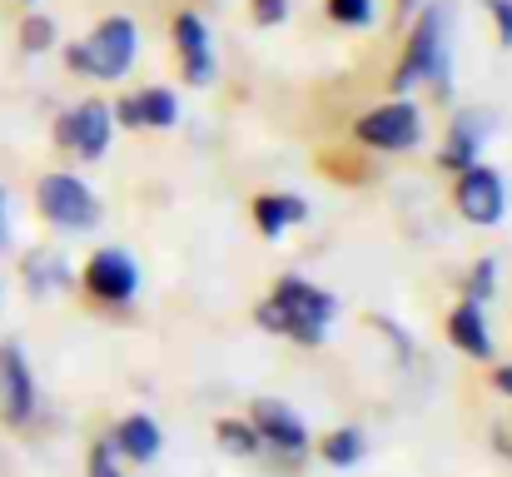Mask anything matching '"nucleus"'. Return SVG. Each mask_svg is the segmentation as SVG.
<instances>
[{"label":"nucleus","mask_w":512,"mask_h":477,"mask_svg":"<svg viewBox=\"0 0 512 477\" xmlns=\"http://www.w3.org/2000/svg\"><path fill=\"white\" fill-rule=\"evenodd\" d=\"M259 328H269V333H284V338H294V343H304V348H319L324 338H329V323L339 318V299L334 294H324V289H314L309 279H279V289L259 304Z\"/></svg>","instance_id":"obj_1"},{"label":"nucleus","mask_w":512,"mask_h":477,"mask_svg":"<svg viewBox=\"0 0 512 477\" xmlns=\"http://www.w3.org/2000/svg\"><path fill=\"white\" fill-rule=\"evenodd\" d=\"M433 85L438 100H448V5H428L408 35V50L393 70V90L408 95L418 85Z\"/></svg>","instance_id":"obj_2"},{"label":"nucleus","mask_w":512,"mask_h":477,"mask_svg":"<svg viewBox=\"0 0 512 477\" xmlns=\"http://www.w3.org/2000/svg\"><path fill=\"white\" fill-rule=\"evenodd\" d=\"M135 20L125 15H110L90 30V40L70 45L65 50V65L80 70V75H95V80H120L130 65H135Z\"/></svg>","instance_id":"obj_3"},{"label":"nucleus","mask_w":512,"mask_h":477,"mask_svg":"<svg viewBox=\"0 0 512 477\" xmlns=\"http://www.w3.org/2000/svg\"><path fill=\"white\" fill-rule=\"evenodd\" d=\"M35 209L55 229H65V234H80V229H95L100 224V199L90 194V184H80L65 169H55V174H45L35 184Z\"/></svg>","instance_id":"obj_4"},{"label":"nucleus","mask_w":512,"mask_h":477,"mask_svg":"<svg viewBox=\"0 0 512 477\" xmlns=\"http://www.w3.org/2000/svg\"><path fill=\"white\" fill-rule=\"evenodd\" d=\"M110 135H115V115H110L105 100H85L80 110H70V115L55 120V145L60 150H75V155L90 159V164L105 159Z\"/></svg>","instance_id":"obj_5"},{"label":"nucleus","mask_w":512,"mask_h":477,"mask_svg":"<svg viewBox=\"0 0 512 477\" xmlns=\"http://www.w3.org/2000/svg\"><path fill=\"white\" fill-rule=\"evenodd\" d=\"M353 135H358L368 150H413V145L423 140V115H418V105L393 100V105L368 110V115L353 125Z\"/></svg>","instance_id":"obj_6"},{"label":"nucleus","mask_w":512,"mask_h":477,"mask_svg":"<svg viewBox=\"0 0 512 477\" xmlns=\"http://www.w3.org/2000/svg\"><path fill=\"white\" fill-rule=\"evenodd\" d=\"M453 204H458V214L468 219V224H498L503 214H508V184H503V174L498 169H483V164H468V169H458V194H453Z\"/></svg>","instance_id":"obj_7"},{"label":"nucleus","mask_w":512,"mask_h":477,"mask_svg":"<svg viewBox=\"0 0 512 477\" xmlns=\"http://www.w3.org/2000/svg\"><path fill=\"white\" fill-rule=\"evenodd\" d=\"M249 423H254V433H259V443H264V448L289 453V458L309 453V428H304V418H299L294 408H284L279 398H254Z\"/></svg>","instance_id":"obj_8"},{"label":"nucleus","mask_w":512,"mask_h":477,"mask_svg":"<svg viewBox=\"0 0 512 477\" xmlns=\"http://www.w3.org/2000/svg\"><path fill=\"white\" fill-rule=\"evenodd\" d=\"M35 413V378L15 343H0V423L25 428Z\"/></svg>","instance_id":"obj_9"},{"label":"nucleus","mask_w":512,"mask_h":477,"mask_svg":"<svg viewBox=\"0 0 512 477\" xmlns=\"http://www.w3.org/2000/svg\"><path fill=\"white\" fill-rule=\"evenodd\" d=\"M85 289H90L95 299H105V304H125V299H135V289H140V269H135L130 254L100 249V254L85 264Z\"/></svg>","instance_id":"obj_10"},{"label":"nucleus","mask_w":512,"mask_h":477,"mask_svg":"<svg viewBox=\"0 0 512 477\" xmlns=\"http://www.w3.org/2000/svg\"><path fill=\"white\" fill-rule=\"evenodd\" d=\"M174 50L184 60V80L189 85H209L214 80V50H209V30L199 15H174Z\"/></svg>","instance_id":"obj_11"},{"label":"nucleus","mask_w":512,"mask_h":477,"mask_svg":"<svg viewBox=\"0 0 512 477\" xmlns=\"http://www.w3.org/2000/svg\"><path fill=\"white\" fill-rule=\"evenodd\" d=\"M488 130H493V115H488V110H468V115H458L453 130H448V145H443L438 164L453 169V174L468 169V164H478V145L488 140Z\"/></svg>","instance_id":"obj_12"},{"label":"nucleus","mask_w":512,"mask_h":477,"mask_svg":"<svg viewBox=\"0 0 512 477\" xmlns=\"http://www.w3.org/2000/svg\"><path fill=\"white\" fill-rule=\"evenodd\" d=\"M110 443H115V453L130 458V463H155L160 448H165V433H160V423H155L150 413H130V418L110 433Z\"/></svg>","instance_id":"obj_13"},{"label":"nucleus","mask_w":512,"mask_h":477,"mask_svg":"<svg viewBox=\"0 0 512 477\" xmlns=\"http://www.w3.org/2000/svg\"><path fill=\"white\" fill-rule=\"evenodd\" d=\"M448 338L468 353V358H493V333H488V318H483V304H458L448 314Z\"/></svg>","instance_id":"obj_14"},{"label":"nucleus","mask_w":512,"mask_h":477,"mask_svg":"<svg viewBox=\"0 0 512 477\" xmlns=\"http://www.w3.org/2000/svg\"><path fill=\"white\" fill-rule=\"evenodd\" d=\"M70 264H65V254L60 249H30L25 254V289L35 294V299H45V294H55V289H70Z\"/></svg>","instance_id":"obj_15"},{"label":"nucleus","mask_w":512,"mask_h":477,"mask_svg":"<svg viewBox=\"0 0 512 477\" xmlns=\"http://www.w3.org/2000/svg\"><path fill=\"white\" fill-rule=\"evenodd\" d=\"M299 219H309V204L304 199H294V194H259L254 199V224L269 234V239H279L289 224H299Z\"/></svg>","instance_id":"obj_16"},{"label":"nucleus","mask_w":512,"mask_h":477,"mask_svg":"<svg viewBox=\"0 0 512 477\" xmlns=\"http://www.w3.org/2000/svg\"><path fill=\"white\" fill-rule=\"evenodd\" d=\"M319 453H324V463H329V468H353V463L368 453V438H363L358 428H339V433H329V438H324V448H319Z\"/></svg>","instance_id":"obj_17"},{"label":"nucleus","mask_w":512,"mask_h":477,"mask_svg":"<svg viewBox=\"0 0 512 477\" xmlns=\"http://www.w3.org/2000/svg\"><path fill=\"white\" fill-rule=\"evenodd\" d=\"M214 438H219V448L234 453V458H254V453L264 448L259 433H254V423H239V418H224V423L214 428Z\"/></svg>","instance_id":"obj_18"},{"label":"nucleus","mask_w":512,"mask_h":477,"mask_svg":"<svg viewBox=\"0 0 512 477\" xmlns=\"http://www.w3.org/2000/svg\"><path fill=\"white\" fill-rule=\"evenodd\" d=\"M135 100H140V120L150 130H170L174 120H179V105H174L170 90H140Z\"/></svg>","instance_id":"obj_19"},{"label":"nucleus","mask_w":512,"mask_h":477,"mask_svg":"<svg viewBox=\"0 0 512 477\" xmlns=\"http://www.w3.org/2000/svg\"><path fill=\"white\" fill-rule=\"evenodd\" d=\"M20 45H25L30 55H45V50L55 45V20H50V15H25V25H20Z\"/></svg>","instance_id":"obj_20"},{"label":"nucleus","mask_w":512,"mask_h":477,"mask_svg":"<svg viewBox=\"0 0 512 477\" xmlns=\"http://www.w3.org/2000/svg\"><path fill=\"white\" fill-rule=\"evenodd\" d=\"M493 289H498V259H478V264L468 269V299H473V304H488Z\"/></svg>","instance_id":"obj_21"},{"label":"nucleus","mask_w":512,"mask_h":477,"mask_svg":"<svg viewBox=\"0 0 512 477\" xmlns=\"http://www.w3.org/2000/svg\"><path fill=\"white\" fill-rule=\"evenodd\" d=\"M329 15L339 25H368L373 20V0H329Z\"/></svg>","instance_id":"obj_22"},{"label":"nucleus","mask_w":512,"mask_h":477,"mask_svg":"<svg viewBox=\"0 0 512 477\" xmlns=\"http://www.w3.org/2000/svg\"><path fill=\"white\" fill-rule=\"evenodd\" d=\"M90 477H120V468H115V443H110V438L90 448Z\"/></svg>","instance_id":"obj_23"},{"label":"nucleus","mask_w":512,"mask_h":477,"mask_svg":"<svg viewBox=\"0 0 512 477\" xmlns=\"http://www.w3.org/2000/svg\"><path fill=\"white\" fill-rule=\"evenodd\" d=\"M110 115H115V125H125V130H145V120H140V100H135V95L115 100V105H110Z\"/></svg>","instance_id":"obj_24"},{"label":"nucleus","mask_w":512,"mask_h":477,"mask_svg":"<svg viewBox=\"0 0 512 477\" xmlns=\"http://www.w3.org/2000/svg\"><path fill=\"white\" fill-rule=\"evenodd\" d=\"M488 5V15H493V25H498V40L512 45V0H483Z\"/></svg>","instance_id":"obj_25"},{"label":"nucleus","mask_w":512,"mask_h":477,"mask_svg":"<svg viewBox=\"0 0 512 477\" xmlns=\"http://www.w3.org/2000/svg\"><path fill=\"white\" fill-rule=\"evenodd\" d=\"M249 10H254L259 25H279L289 15V0H249Z\"/></svg>","instance_id":"obj_26"},{"label":"nucleus","mask_w":512,"mask_h":477,"mask_svg":"<svg viewBox=\"0 0 512 477\" xmlns=\"http://www.w3.org/2000/svg\"><path fill=\"white\" fill-rule=\"evenodd\" d=\"M493 383H498V388H503V393H508V398H512V363H503V368L493 373Z\"/></svg>","instance_id":"obj_27"},{"label":"nucleus","mask_w":512,"mask_h":477,"mask_svg":"<svg viewBox=\"0 0 512 477\" xmlns=\"http://www.w3.org/2000/svg\"><path fill=\"white\" fill-rule=\"evenodd\" d=\"M5 234L10 229H5V189H0V249H5Z\"/></svg>","instance_id":"obj_28"},{"label":"nucleus","mask_w":512,"mask_h":477,"mask_svg":"<svg viewBox=\"0 0 512 477\" xmlns=\"http://www.w3.org/2000/svg\"><path fill=\"white\" fill-rule=\"evenodd\" d=\"M413 10H418V0H398V15H403V20H408Z\"/></svg>","instance_id":"obj_29"}]
</instances>
